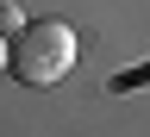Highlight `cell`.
Here are the masks:
<instances>
[{"mask_svg":"<svg viewBox=\"0 0 150 137\" xmlns=\"http://www.w3.org/2000/svg\"><path fill=\"white\" fill-rule=\"evenodd\" d=\"M138 81H150V63H144V69H131V75H119V81H112V87L125 93V87H138Z\"/></svg>","mask_w":150,"mask_h":137,"instance_id":"3","label":"cell"},{"mask_svg":"<svg viewBox=\"0 0 150 137\" xmlns=\"http://www.w3.org/2000/svg\"><path fill=\"white\" fill-rule=\"evenodd\" d=\"M25 31V13H19V0H0V37Z\"/></svg>","mask_w":150,"mask_h":137,"instance_id":"2","label":"cell"},{"mask_svg":"<svg viewBox=\"0 0 150 137\" xmlns=\"http://www.w3.org/2000/svg\"><path fill=\"white\" fill-rule=\"evenodd\" d=\"M6 69L25 87H56L75 69V31L63 19H25V31L6 37Z\"/></svg>","mask_w":150,"mask_h":137,"instance_id":"1","label":"cell"},{"mask_svg":"<svg viewBox=\"0 0 150 137\" xmlns=\"http://www.w3.org/2000/svg\"><path fill=\"white\" fill-rule=\"evenodd\" d=\"M0 69H6V37H0Z\"/></svg>","mask_w":150,"mask_h":137,"instance_id":"4","label":"cell"}]
</instances>
